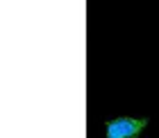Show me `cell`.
I'll use <instances>...</instances> for the list:
<instances>
[{
    "mask_svg": "<svg viewBox=\"0 0 159 138\" xmlns=\"http://www.w3.org/2000/svg\"><path fill=\"white\" fill-rule=\"evenodd\" d=\"M148 125V120H134V118H118L107 125L109 138H136V134Z\"/></svg>",
    "mask_w": 159,
    "mask_h": 138,
    "instance_id": "obj_1",
    "label": "cell"
}]
</instances>
